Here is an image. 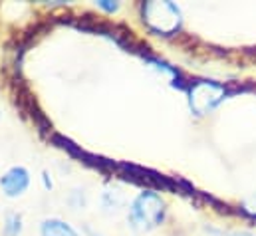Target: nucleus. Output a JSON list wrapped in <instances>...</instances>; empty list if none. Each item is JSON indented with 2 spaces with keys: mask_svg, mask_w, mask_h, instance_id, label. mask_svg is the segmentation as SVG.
Returning <instances> with one entry per match:
<instances>
[{
  "mask_svg": "<svg viewBox=\"0 0 256 236\" xmlns=\"http://www.w3.org/2000/svg\"><path fill=\"white\" fill-rule=\"evenodd\" d=\"M22 218L18 214H8L6 216V226H4V236H18L22 228Z\"/></svg>",
  "mask_w": 256,
  "mask_h": 236,
  "instance_id": "6",
  "label": "nucleus"
},
{
  "mask_svg": "<svg viewBox=\"0 0 256 236\" xmlns=\"http://www.w3.org/2000/svg\"><path fill=\"white\" fill-rule=\"evenodd\" d=\"M30 184V175L24 167H12L4 177L0 178V186L8 196L22 194Z\"/></svg>",
  "mask_w": 256,
  "mask_h": 236,
  "instance_id": "3",
  "label": "nucleus"
},
{
  "mask_svg": "<svg viewBox=\"0 0 256 236\" xmlns=\"http://www.w3.org/2000/svg\"><path fill=\"white\" fill-rule=\"evenodd\" d=\"M98 6H100V8H104L106 12H116V10L120 8V4H118V2H110V0H102V2H98Z\"/></svg>",
  "mask_w": 256,
  "mask_h": 236,
  "instance_id": "7",
  "label": "nucleus"
},
{
  "mask_svg": "<svg viewBox=\"0 0 256 236\" xmlns=\"http://www.w3.org/2000/svg\"><path fill=\"white\" fill-rule=\"evenodd\" d=\"M131 218L137 224L157 226L165 218V204L155 192H143L135 202L131 210Z\"/></svg>",
  "mask_w": 256,
  "mask_h": 236,
  "instance_id": "2",
  "label": "nucleus"
},
{
  "mask_svg": "<svg viewBox=\"0 0 256 236\" xmlns=\"http://www.w3.org/2000/svg\"><path fill=\"white\" fill-rule=\"evenodd\" d=\"M234 236H250V234H246V232H242V234H234Z\"/></svg>",
  "mask_w": 256,
  "mask_h": 236,
  "instance_id": "8",
  "label": "nucleus"
},
{
  "mask_svg": "<svg viewBox=\"0 0 256 236\" xmlns=\"http://www.w3.org/2000/svg\"><path fill=\"white\" fill-rule=\"evenodd\" d=\"M42 236H78L74 228H70L62 220H46L42 224Z\"/></svg>",
  "mask_w": 256,
  "mask_h": 236,
  "instance_id": "4",
  "label": "nucleus"
},
{
  "mask_svg": "<svg viewBox=\"0 0 256 236\" xmlns=\"http://www.w3.org/2000/svg\"><path fill=\"white\" fill-rule=\"evenodd\" d=\"M52 139H54V143H58V147L66 149V151H68L72 157H78V159H82L84 151H82L80 147H76V143H74V141H70L68 137H62V135H52Z\"/></svg>",
  "mask_w": 256,
  "mask_h": 236,
  "instance_id": "5",
  "label": "nucleus"
},
{
  "mask_svg": "<svg viewBox=\"0 0 256 236\" xmlns=\"http://www.w3.org/2000/svg\"><path fill=\"white\" fill-rule=\"evenodd\" d=\"M143 18L157 34H163V36H171L181 28V12L171 2L143 4Z\"/></svg>",
  "mask_w": 256,
  "mask_h": 236,
  "instance_id": "1",
  "label": "nucleus"
}]
</instances>
